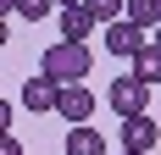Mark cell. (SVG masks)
Segmentation results:
<instances>
[{
    "label": "cell",
    "mask_w": 161,
    "mask_h": 155,
    "mask_svg": "<svg viewBox=\"0 0 161 155\" xmlns=\"http://www.w3.org/2000/svg\"><path fill=\"white\" fill-rule=\"evenodd\" d=\"M39 78L61 83V89L83 83V78H89V50H83V45H72V39H56V45L39 56Z\"/></svg>",
    "instance_id": "6da1fadb"
},
{
    "label": "cell",
    "mask_w": 161,
    "mask_h": 155,
    "mask_svg": "<svg viewBox=\"0 0 161 155\" xmlns=\"http://www.w3.org/2000/svg\"><path fill=\"white\" fill-rule=\"evenodd\" d=\"M106 100H111V111L117 116H122V122H128V116H145V105H150V83H139V78H117L111 83V94H106Z\"/></svg>",
    "instance_id": "7a4b0ae2"
},
{
    "label": "cell",
    "mask_w": 161,
    "mask_h": 155,
    "mask_svg": "<svg viewBox=\"0 0 161 155\" xmlns=\"http://www.w3.org/2000/svg\"><path fill=\"white\" fill-rule=\"evenodd\" d=\"M145 45H150V33H145V28H133L128 17L106 28V50H111V56H128V61H133V56H139Z\"/></svg>",
    "instance_id": "3957f363"
},
{
    "label": "cell",
    "mask_w": 161,
    "mask_h": 155,
    "mask_svg": "<svg viewBox=\"0 0 161 155\" xmlns=\"http://www.w3.org/2000/svg\"><path fill=\"white\" fill-rule=\"evenodd\" d=\"M22 105H28L33 116L61 111V83H50V78H28V83H22Z\"/></svg>",
    "instance_id": "277c9868"
},
{
    "label": "cell",
    "mask_w": 161,
    "mask_h": 155,
    "mask_svg": "<svg viewBox=\"0 0 161 155\" xmlns=\"http://www.w3.org/2000/svg\"><path fill=\"white\" fill-rule=\"evenodd\" d=\"M61 116L72 127H89V116H95V94L83 89V83H72V89H61Z\"/></svg>",
    "instance_id": "5b68a950"
},
{
    "label": "cell",
    "mask_w": 161,
    "mask_h": 155,
    "mask_svg": "<svg viewBox=\"0 0 161 155\" xmlns=\"http://www.w3.org/2000/svg\"><path fill=\"white\" fill-rule=\"evenodd\" d=\"M156 139H161V127L150 122V116H128V122H122V144H128L133 155H150Z\"/></svg>",
    "instance_id": "8992f818"
},
{
    "label": "cell",
    "mask_w": 161,
    "mask_h": 155,
    "mask_svg": "<svg viewBox=\"0 0 161 155\" xmlns=\"http://www.w3.org/2000/svg\"><path fill=\"white\" fill-rule=\"evenodd\" d=\"M89 33H95V11H89V6H67V11H61V39L83 45Z\"/></svg>",
    "instance_id": "52a82bcc"
},
{
    "label": "cell",
    "mask_w": 161,
    "mask_h": 155,
    "mask_svg": "<svg viewBox=\"0 0 161 155\" xmlns=\"http://www.w3.org/2000/svg\"><path fill=\"white\" fill-rule=\"evenodd\" d=\"M67 155H106L100 127H67Z\"/></svg>",
    "instance_id": "ba28073f"
},
{
    "label": "cell",
    "mask_w": 161,
    "mask_h": 155,
    "mask_svg": "<svg viewBox=\"0 0 161 155\" xmlns=\"http://www.w3.org/2000/svg\"><path fill=\"white\" fill-rule=\"evenodd\" d=\"M133 78H139V83H161V45H156V39L133 56Z\"/></svg>",
    "instance_id": "9c48e42d"
},
{
    "label": "cell",
    "mask_w": 161,
    "mask_h": 155,
    "mask_svg": "<svg viewBox=\"0 0 161 155\" xmlns=\"http://www.w3.org/2000/svg\"><path fill=\"white\" fill-rule=\"evenodd\" d=\"M89 11H95V22H106V28H111V22H122V17H128V0H89Z\"/></svg>",
    "instance_id": "30bf717a"
},
{
    "label": "cell",
    "mask_w": 161,
    "mask_h": 155,
    "mask_svg": "<svg viewBox=\"0 0 161 155\" xmlns=\"http://www.w3.org/2000/svg\"><path fill=\"white\" fill-rule=\"evenodd\" d=\"M17 11H22V22H39V17L56 11V0H17Z\"/></svg>",
    "instance_id": "8fae6325"
},
{
    "label": "cell",
    "mask_w": 161,
    "mask_h": 155,
    "mask_svg": "<svg viewBox=\"0 0 161 155\" xmlns=\"http://www.w3.org/2000/svg\"><path fill=\"white\" fill-rule=\"evenodd\" d=\"M0 155H22V144H17L11 133H6V144H0Z\"/></svg>",
    "instance_id": "7c38bea8"
},
{
    "label": "cell",
    "mask_w": 161,
    "mask_h": 155,
    "mask_svg": "<svg viewBox=\"0 0 161 155\" xmlns=\"http://www.w3.org/2000/svg\"><path fill=\"white\" fill-rule=\"evenodd\" d=\"M0 11H6V17H17V0H0Z\"/></svg>",
    "instance_id": "4fadbf2b"
},
{
    "label": "cell",
    "mask_w": 161,
    "mask_h": 155,
    "mask_svg": "<svg viewBox=\"0 0 161 155\" xmlns=\"http://www.w3.org/2000/svg\"><path fill=\"white\" fill-rule=\"evenodd\" d=\"M56 6H61V11H67V6H89V0H56Z\"/></svg>",
    "instance_id": "5bb4252c"
},
{
    "label": "cell",
    "mask_w": 161,
    "mask_h": 155,
    "mask_svg": "<svg viewBox=\"0 0 161 155\" xmlns=\"http://www.w3.org/2000/svg\"><path fill=\"white\" fill-rule=\"evenodd\" d=\"M156 45H161V28H156Z\"/></svg>",
    "instance_id": "9a60e30c"
},
{
    "label": "cell",
    "mask_w": 161,
    "mask_h": 155,
    "mask_svg": "<svg viewBox=\"0 0 161 155\" xmlns=\"http://www.w3.org/2000/svg\"><path fill=\"white\" fill-rule=\"evenodd\" d=\"M122 155H133V150H122Z\"/></svg>",
    "instance_id": "2e32d148"
},
{
    "label": "cell",
    "mask_w": 161,
    "mask_h": 155,
    "mask_svg": "<svg viewBox=\"0 0 161 155\" xmlns=\"http://www.w3.org/2000/svg\"><path fill=\"white\" fill-rule=\"evenodd\" d=\"M156 6H161V0H156Z\"/></svg>",
    "instance_id": "e0dca14e"
}]
</instances>
